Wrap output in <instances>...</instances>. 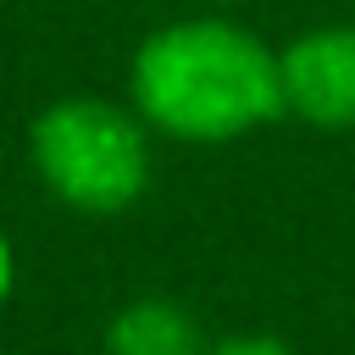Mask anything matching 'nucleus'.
I'll return each mask as SVG.
<instances>
[{
	"label": "nucleus",
	"mask_w": 355,
	"mask_h": 355,
	"mask_svg": "<svg viewBox=\"0 0 355 355\" xmlns=\"http://www.w3.org/2000/svg\"><path fill=\"white\" fill-rule=\"evenodd\" d=\"M211 333L200 327L194 305L178 294H128L105 327H100V355H205Z\"/></svg>",
	"instance_id": "20e7f679"
},
{
	"label": "nucleus",
	"mask_w": 355,
	"mask_h": 355,
	"mask_svg": "<svg viewBox=\"0 0 355 355\" xmlns=\"http://www.w3.org/2000/svg\"><path fill=\"white\" fill-rule=\"evenodd\" d=\"M33 183L72 216H128L155 189V133L128 100L67 89L44 100L22 133Z\"/></svg>",
	"instance_id": "f03ea898"
},
{
	"label": "nucleus",
	"mask_w": 355,
	"mask_h": 355,
	"mask_svg": "<svg viewBox=\"0 0 355 355\" xmlns=\"http://www.w3.org/2000/svg\"><path fill=\"white\" fill-rule=\"evenodd\" d=\"M205 355H305V349H294L277 333H227V338H211Z\"/></svg>",
	"instance_id": "39448f33"
},
{
	"label": "nucleus",
	"mask_w": 355,
	"mask_h": 355,
	"mask_svg": "<svg viewBox=\"0 0 355 355\" xmlns=\"http://www.w3.org/2000/svg\"><path fill=\"white\" fill-rule=\"evenodd\" d=\"M194 6H200V11H233V17H239V11L255 6V0H194Z\"/></svg>",
	"instance_id": "0eeeda50"
},
{
	"label": "nucleus",
	"mask_w": 355,
	"mask_h": 355,
	"mask_svg": "<svg viewBox=\"0 0 355 355\" xmlns=\"http://www.w3.org/2000/svg\"><path fill=\"white\" fill-rule=\"evenodd\" d=\"M17 283H22V255H17V239H11V227L0 222V311L17 300Z\"/></svg>",
	"instance_id": "423d86ee"
},
{
	"label": "nucleus",
	"mask_w": 355,
	"mask_h": 355,
	"mask_svg": "<svg viewBox=\"0 0 355 355\" xmlns=\"http://www.w3.org/2000/svg\"><path fill=\"white\" fill-rule=\"evenodd\" d=\"M283 116L344 139L355 133V22H311L277 44Z\"/></svg>",
	"instance_id": "7ed1b4c3"
},
{
	"label": "nucleus",
	"mask_w": 355,
	"mask_h": 355,
	"mask_svg": "<svg viewBox=\"0 0 355 355\" xmlns=\"http://www.w3.org/2000/svg\"><path fill=\"white\" fill-rule=\"evenodd\" d=\"M128 105L161 144L227 150L283 122L277 44L233 11L155 22L128 55Z\"/></svg>",
	"instance_id": "f257e3e1"
}]
</instances>
